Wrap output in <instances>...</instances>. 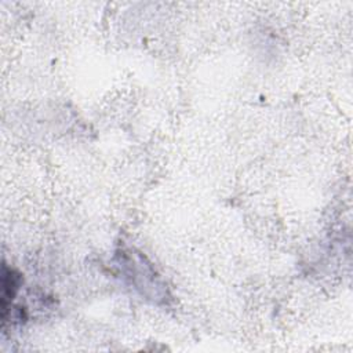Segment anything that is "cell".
<instances>
[{"instance_id": "6da1fadb", "label": "cell", "mask_w": 353, "mask_h": 353, "mask_svg": "<svg viewBox=\"0 0 353 353\" xmlns=\"http://www.w3.org/2000/svg\"><path fill=\"white\" fill-rule=\"evenodd\" d=\"M21 284V276L12 270L8 269L7 265H3L1 270V314L7 310L10 302L17 294V290Z\"/></svg>"}]
</instances>
